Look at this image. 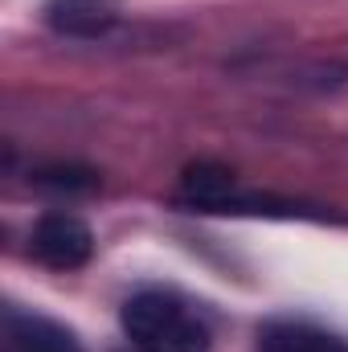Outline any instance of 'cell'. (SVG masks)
<instances>
[{
    "instance_id": "obj_1",
    "label": "cell",
    "mask_w": 348,
    "mask_h": 352,
    "mask_svg": "<svg viewBox=\"0 0 348 352\" xmlns=\"http://www.w3.org/2000/svg\"><path fill=\"white\" fill-rule=\"evenodd\" d=\"M123 332L140 352H209L213 332L205 316L176 291H135L123 303Z\"/></svg>"
},
{
    "instance_id": "obj_2",
    "label": "cell",
    "mask_w": 348,
    "mask_h": 352,
    "mask_svg": "<svg viewBox=\"0 0 348 352\" xmlns=\"http://www.w3.org/2000/svg\"><path fill=\"white\" fill-rule=\"evenodd\" d=\"M29 250L37 263L54 266V270H78L87 266L90 250H94V234L74 213H45L29 238Z\"/></svg>"
},
{
    "instance_id": "obj_3",
    "label": "cell",
    "mask_w": 348,
    "mask_h": 352,
    "mask_svg": "<svg viewBox=\"0 0 348 352\" xmlns=\"http://www.w3.org/2000/svg\"><path fill=\"white\" fill-rule=\"evenodd\" d=\"M45 21L54 33L62 37H102L115 29L119 21V0H50L45 4Z\"/></svg>"
},
{
    "instance_id": "obj_4",
    "label": "cell",
    "mask_w": 348,
    "mask_h": 352,
    "mask_svg": "<svg viewBox=\"0 0 348 352\" xmlns=\"http://www.w3.org/2000/svg\"><path fill=\"white\" fill-rule=\"evenodd\" d=\"M259 352H348V340L312 320H270L259 328Z\"/></svg>"
},
{
    "instance_id": "obj_5",
    "label": "cell",
    "mask_w": 348,
    "mask_h": 352,
    "mask_svg": "<svg viewBox=\"0 0 348 352\" xmlns=\"http://www.w3.org/2000/svg\"><path fill=\"white\" fill-rule=\"evenodd\" d=\"M4 352H83V349L62 324L12 307L4 316Z\"/></svg>"
},
{
    "instance_id": "obj_6",
    "label": "cell",
    "mask_w": 348,
    "mask_h": 352,
    "mask_svg": "<svg viewBox=\"0 0 348 352\" xmlns=\"http://www.w3.org/2000/svg\"><path fill=\"white\" fill-rule=\"evenodd\" d=\"M180 188H184V197H188L193 205H201V209H221V205L238 192L234 173L221 168V164H213V160H197V164H188L184 176H180Z\"/></svg>"
},
{
    "instance_id": "obj_7",
    "label": "cell",
    "mask_w": 348,
    "mask_h": 352,
    "mask_svg": "<svg viewBox=\"0 0 348 352\" xmlns=\"http://www.w3.org/2000/svg\"><path fill=\"white\" fill-rule=\"evenodd\" d=\"M37 180L50 184V188H94V176L78 173V168H50V173H41Z\"/></svg>"
}]
</instances>
